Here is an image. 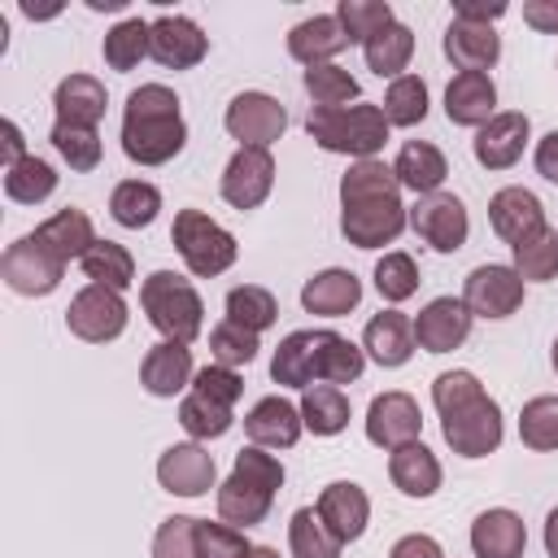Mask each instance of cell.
Here are the masks:
<instances>
[{
  "instance_id": "cell-1",
  "label": "cell",
  "mask_w": 558,
  "mask_h": 558,
  "mask_svg": "<svg viewBox=\"0 0 558 558\" xmlns=\"http://www.w3.org/2000/svg\"><path fill=\"white\" fill-rule=\"evenodd\" d=\"M410 227L401 183L388 161L366 157L340 174V231L353 248H384Z\"/></svg>"
},
{
  "instance_id": "cell-2",
  "label": "cell",
  "mask_w": 558,
  "mask_h": 558,
  "mask_svg": "<svg viewBox=\"0 0 558 558\" xmlns=\"http://www.w3.org/2000/svg\"><path fill=\"white\" fill-rule=\"evenodd\" d=\"M432 401L440 414V436L458 458H488L501 449L506 423L501 405L484 392L471 371H445L432 379Z\"/></svg>"
},
{
  "instance_id": "cell-3",
  "label": "cell",
  "mask_w": 558,
  "mask_h": 558,
  "mask_svg": "<svg viewBox=\"0 0 558 558\" xmlns=\"http://www.w3.org/2000/svg\"><path fill=\"white\" fill-rule=\"evenodd\" d=\"M187 122L166 83H140L122 109V153L135 166H166L183 153Z\"/></svg>"
},
{
  "instance_id": "cell-4",
  "label": "cell",
  "mask_w": 558,
  "mask_h": 558,
  "mask_svg": "<svg viewBox=\"0 0 558 558\" xmlns=\"http://www.w3.org/2000/svg\"><path fill=\"white\" fill-rule=\"evenodd\" d=\"M279 488H283V462L262 445H248L235 453L231 475L218 484V519L231 527H253L270 514Z\"/></svg>"
},
{
  "instance_id": "cell-5",
  "label": "cell",
  "mask_w": 558,
  "mask_h": 558,
  "mask_svg": "<svg viewBox=\"0 0 558 558\" xmlns=\"http://www.w3.org/2000/svg\"><path fill=\"white\" fill-rule=\"evenodd\" d=\"M305 131L318 148L353 157V161H366L388 144V118L379 105H366V100L340 105V109H310Z\"/></svg>"
},
{
  "instance_id": "cell-6",
  "label": "cell",
  "mask_w": 558,
  "mask_h": 558,
  "mask_svg": "<svg viewBox=\"0 0 558 558\" xmlns=\"http://www.w3.org/2000/svg\"><path fill=\"white\" fill-rule=\"evenodd\" d=\"M140 305L153 323V331H161V340H179L192 344L205 327V301L192 288V279L174 275V270H153L140 283Z\"/></svg>"
},
{
  "instance_id": "cell-7",
  "label": "cell",
  "mask_w": 558,
  "mask_h": 558,
  "mask_svg": "<svg viewBox=\"0 0 558 558\" xmlns=\"http://www.w3.org/2000/svg\"><path fill=\"white\" fill-rule=\"evenodd\" d=\"M170 240H174L187 275H196V279H214V275L231 270V262L240 253L235 235L227 227H218L205 209H179L174 227H170Z\"/></svg>"
},
{
  "instance_id": "cell-8",
  "label": "cell",
  "mask_w": 558,
  "mask_h": 558,
  "mask_svg": "<svg viewBox=\"0 0 558 558\" xmlns=\"http://www.w3.org/2000/svg\"><path fill=\"white\" fill-rule=\"evenodd\" d=\"M126 301L122 292L113 288H100V283H87L70 296V310H65V327L70 336L87 340V344H109L126 331Z\"/></svg>"
},
{
  "instance_id": "cell-9",
  "label": "cell",
  "mask_w": 558,
  "mask_h": 558,
  "mask_svg": "<svg viewBox=\"0 0 558 558\" xmlns=\"http://www.w3.org/2000/svg\"><path fill=\"white\" fill-rule=\"evenodd\" d=\"M61 275H65V262L52 257L35 235H22V240H13L0 253V279L17 296H48V292H57Z\"/></svg>"
},
{
  "instance_id": "cell-10",
  "label": "cell",
  "mask_w": 558,
  "mask_h": 558,
  "mask_svg": "<svg viewBox=\"0 0 558 558\" xmlns=\"http://www.w3.org/2000/svg\"><path fill=\"white\" fill-rule=\"evenodd\" d=\"M222 126L231 140H240V148H270L288 131V109L270 92H240L231 96Z\"/></svg>"
},
{
  "instance_id": "cell-11",
  "label": "cell",
  "mask_w": 558,
  "mask_h": 558,
  "mask_svg": "<svg viewBox=\"0 0 558 558\" xmlns=\"http://www.w3.org/2000/svg\"><path fill=\"white\" fill-rule=\"evenodd\" d=\"M410 227L414 235L436 248V253H458L471 235V218H466V205L453 196V192H432V196H418V205L410 209Z\"/></svg>"
},
{
  "instance_id": "cell-12",
  "label": "cell",
  "mask_w": 558,
  "mask_h": 558,
  "mask_svg": "<svg viewBox=\"0 0 558 558\" xmlns=\"http://www.w3.org/2000/svg\"><path fill=\"white\" fill-rule=\"evenodd\" d=\"M462 301L475 318H510L523 305V279L514 275V266L501 262H484L466 275L462 283Z\"/></svg>"
},
{
  "instance_id": "cell-13",
  "label": "cell",
  "mask_w": 558,
  "mask_h": 558,
  "mask_svg": "<svg viewBox=\"0 0 558 558\" xmlns=\"http://www.w3.org/2000/svg\"><path fill=\"white\" fill-rule=\"evenodd\" d=\"M157 484L174 497H205L218 484V462L201 440H183L170 445L157 458Z\"/></svg>"
},
{
  "instance_id": "cell-14",
  "label": "cell",
  "mask_w": 558,
  "mask_h": 558,
  "mask_svg": "<svg viewBox=\"0 0 558 558\" xmlns=\"http://www.w3.org/2000/svg\"><path fill=\"white\" fill-rule=\"evenodd\" d=\"M275 187V157L270 148H235L227 170H222V201L231 209H257Z\"/></svg>"
},
{
  "instance_id": "cell-15",
  "label": "cell",
  "mask_w": 558,
  "mask_h": 558,
  "mask_svg": "<svg viewBox=\"0 0 558 558\" xmlns=\"http://www.w3.org/2000/svg\"><path fill=\"white\" fill-rule=\"evenodd\" d=\"M418 432H423V410H418V401L410 392L392 388V392H379L371 401V410H366V440L371 445L392 453V449L418 440Z\"/></svg>"
},
{
  "instance_id": "cell-16",
  "label": "cell",
  "mask_w": 558,
  "mask_h": 558,
  "mask_svg": "<svg viewBox=\"0 0 558 558\" xmlns=\"http://www.w3.org/2000/svg\"><path fill=\"white\" fill-rule=\"evenodd\" d=\"M471 310L462 296H436L414 318V344L423 353H453L471 336Z\"/></svg>"
},
{
  "instance_id": "cell-17",
  "label": "cell",
  "mask_w": 558,
  "mask_h": 558,
  "mask_svg": "<svg viewBox=\"0 0 558 558\" xmlns=\"http://www.w3.org/2000/svg\"><path fill=\"white\" fill-rule=\"evenodd\" d=\"M527 135H532V122H527V113H519V109H506V113L488 118V122L475 131V140H471V153H475V161H480L484 170H510V166L523 157V148H527Z\"/></svg>"
},
{
  "instance_id": "cell-18",
  "label": "cell",
  "mask_w": 558,
  "mask_h": 558,
  "mask_svg": "<svg viewBox=\"0 0 558 558\" xmlns=\"http://www.w3.org/2000/svg\"><path fill=\"white\" fill-rule=\"evenodd\" d=\"M209 52V35L183 17V13H161L153 17V61L166 70H192Z\"/></svg>"
},
{
  "instance_id": "cell-19",
  "label": "cell",
  "mask_w": 558,
  "mask_h": 558,
  "mask_svg": "<svg viewBox=\"0 0 558 558\" xmlns=\"http://www.w3.org/2000/svg\"><path fill=\"white\" fill-rule=\"evenodd\" d=\"M318 519L336 532V541L340 545H349V541H357L362 532H366V523H371V497H366V488L362 484H353V480H331L323 493H318Z\"/></svg>"
},
{
  "instance_id": "cell-20",
  "label": "cell",
  "mask_w": 558,
  "mask_h": 558,
  "mask_svg": "<svg viewBox=\"0 0 558 558\" xmlns=\"http://www.w3.org/2000/svg\"><path fill=\"white\" fill-rule=\"evenodd\" d=\"M445 118L453 126H484L488 118H497V87L488 74L480 70H458L445 87Z\"/></svg>"
},
{
  "instance_id": "cell-21",
  "label": "cell",
  "mask_w": 558,
  "mask_h": 558,
  "mask_svg": "<svg viewBox=\"0 0 558 558\" xmlns=\"http://www.w3.org/2000/svg\"><path fill=\"white\" fill-rule=\"evenodd\" d=\"M192 379H196L192 349L179 340H157L140 362V384L153 397H179L183 388H192Z\"/></svg>"
},
{
  "instance_id": "cell-22",
  "label": "cell",
  "mask_w": 558,
  "mask_h": 558,
  "mask_svg": "<svg viewBox=\"0 0 558 558\" xmlns=\"http://www.w3.org/2000/svg\"><path fill=\"white\" fill-rule=\"evenodd\" d=\"M357 301H362V279L344 266H327L301 283V305L305 314L318 318H344L349 310H357Z\"/></svg>"
},
{
  "instance_id": "cell-23",
  "label": "cell",
  "mask_w": 558,
  "mask_h": 558,
  "mask_svg": "<svg viewBox=\"0 0 558 558\" xmlns=\"http://www.w3.org/2000/svg\"><path fill=\"white\" fill-rule=\"evenodd\" d=\"M414 318H405L401 310H379L366 331H362V353L375 362V366H405L410 353H414Z\"/></svg>"
},
{
  "instance_id": "cell-24",
  "label": "cell",
  "mask_w": 558,
  "mask_h": 558,
  "mask_svg": "<svg viewBox=\"0 0 558 558\" xmlns=\"http://www.w3.org/2000/svg\"><path fill=\"white\" fill-rule=\"evenodd\" d=\"M244 432L253 445L262 449H292L305 432L301 423V405H292L288 397H262L248 414H244Z\"/></svg>"
},
{
  "instance_id": "cell-25",
  "label": "cell",
  "mask_w": 558,
  "mask_h": 558,
  "mask_svg": "<svg viewBox=\"0 0 558 558\" xmlns=\"http://www.w3.org/2000/svg\"><path fill=\"white\" fill-rule=\"evenodd\" d=\"M488 227L506 240V244H519L523 235H532L536 227H545V209H541V196L510 183L501 192H493L488 201Z\"/></svg>"
},
{
  "instance_id": "cell-26",
  "label": "cell",
  "mask_w": 558,
  "mask_h": 558,
  "mask_svg": "<svg viewBox=\"0 0 558 558\" xmlns=\"http://www.w3.org/2000/svg\"><path fill=\"white\" fill-rule=\"evenodd\" d=\"M388 480H392L397 493H405L414 501H427L440 488L445 471H440V458L423 440H410V445H401V449L388 453Z\"/></svg>"
},
{
  "instance_id": "cell-27",
  "label": "cell",
  "mask_w": 558,
  "mask_h": 558,
  "mask_svg": "<svg viewBox=\"0 0 558 558\" xmlns=\"http://www.w3.org/2000/svg\"><path fill=\"white\" fill-rule=\"evenodd\" d=\"M527 549V527L514 510L493 506L484 514H475L471 523V554L475 558H523Z\"/></svg>"
},
{
  "instance_id": "cell-28",
  "label": "cell",
  "mask_w": 558,
  "mask_h": 558,
  "mask_svg": "<svg viewBox=\"0 0 558 558\" xmlns=\"http://www.w3.org/2000/svg\"><path fill=\"white\" fill-rule=\"evenodd\" d=\"M344 48H349V35H344L336 13H314V17H305V22H296L288 31V52L305 70L310 65H331V57L344 52Z\"/></svg>"
},
{
  "instance_id": "cell-29",
  "label": "cell",
  "mask_w": 558,
  "mask_h": 558,
  "mask_svg": "<svg viewBox=\"0 0 558 558\" xmlns=\"http://www.w3.org/2000/svg\"><path fill=\"white\" fill-rule=\"evenodd\" d=\"M445 57L458 65V70H480L488 74L501 57V39L493 26L484 22H466V17H453L445 26Z\"/></svg>"
},
{
  "instance_id": "cell-30",
  "label": "cell",
  "mask_w": 558,
  "mask_h": 558,
  "mask_svg": "<svg viewBox=\"0 0 558 558\" xmlns=\"http://www.w3.org/2000/svg\"><path fill=\"white\" fill-rule=\"evenodd\" d=\"M31 235H35L52 257H61L65 266H70V262H83L87 248L96 244V227H92V218H87L83 209H74V205H65V209H57L52 218H44Z\"/></svg>"
},
{
  "instance_id": "cell-31",
  "label": "cell",
  "mask_w": 558,
  "mask_h": 558,
  "mask_svg": "<svg viewBox=\"0 0 558 558\" xmlns=\"http://www.w3.org/2000/svg\"><path fill=\"white\" fill-rule=\"evenodd\" d=\"M366 371V353L362 344H353L349 336L331 331V327H314V384H353Z\"/></svg>"
},
{
  "instance_id": "cell-32",
  "label": "cell",
  "mask_w": 558,
  "mask_h": 558,
  "mask_svg": "<svg viewBox=\"0 0 558 558\" xmlns=\"http://www.w3.org/2000/svg\"><path fill=\"white\" fill-rule=\"evenodd\" d=\"M105 105H109V92H105V83L92 78V74H70V78H61L57 92H52L57 122H65V126H92V131H96V122L105 118Z\"/></svg>"
},
{
  "instance_id": "cell-33",
  "label": "cell",
  "mask_w": 558,
  "mask_h": 558,
  "mask_svg": "<svg viewBox=\"0 0 558 558\" xmlns=\"http://www.w3.org/2000/svg\"><path fill=\"white\" fill-rule=\"evenodd\" d=\"M392 174H397V183H401L405 192L432 196V192H440V183H445V174H449V161H445V153H440L436 144H427V140H405L401 153H397V161H392Z\"/></svg>"
},
{
  "instance_id": "cell-34",
  "label": "cell",
  "mask_w": 558,
  "mask_h": 558,
  "mask_svg": "<svg viewBox=\"0 0 558 558\" xmlns=\"http://www.w3.org/2000/svg\"><path fill=\"white\" fill-rule=\"evenodd\" d=\"M510 266L523 283H549L558 279V227H536L532 235H523L519 244H510Z\"/></svg>"
},
{
  "instance_id": "cell-35",
  "label": "cell",
  "mask_w": 558,
  "mask_h": 558,
  "mask_svg": "<svg viewBox=\"0 0 558 558\" xmlns=\"http://www.w3.org/2000/svg\"><path fill=\"white\" fill-rule=\"evenodd\" d=\"M100 57H105V65L118 70V74L135 70L144 57H153V22H144V17H122L118 26L105 31Z\"/></svg>"
},
{
  "instance_id": "cell-36",
  "label": "cell",
  "mask_w": 558,
  "mask_h": 558,
  "mask_svg": "<svg viewBox=\"0 0 558 558\" xmlns=\"http://www.w3.org/2000/svg\"><path fill=\"white\" fill-rule=\"evenodd\" d=\"M270 379L279 388H310L314 384V327L288 331L270 357Z\"/></svg>"
},
{
  "instance_id": "cell-37",
  "label": "cell",
  "mask_w": 558,
  "mask_h": 558,
  "mask_svg": "<svg viewBox=\"0 0 558 558\" xmlns=\"http://www.w3.org/2000/svg\"><path fill=\"white\" fill-rule=\"evenodd\" d=\"M362 57H366V70L379 74V78H401L410 57H414V31L405 22H392L384 26L379 35H371L362 44Z\"/></svg>"
},
{
  "instance_id": "cell-38",
  "label": "cell",
  "mask_w": 558,
  "mask_h": 558,
  "mask_svg": "<svg viewBox=\"0 0 558 558\" xmlns=\"http://www.w3.org/2000/svg\"><path fill=\"white\" fill-rule=\"evenodd\" d=\"M301 423L314 436H340L349 427V397L336 384H310L301 392Z\"/></svg>"
},
{
  "instance_id": "cell-39",
  "label": "cell",
  "mask_w": 558,
  "mask_h": 558,
  "mask_svg": "<svg viewBox=\"0 0 558 558\" xmlns=\"http://www.w3.org/2000/svg\"><path fill=\"white\" fill-rule=\"evenodd\" d=\"M157 209H161V192H157L148 179H122V183L109 192V214H113V222L126 227V231L148 227V222L157 218Z\"/></svg>"
},
{
  "instance_id": "cell-40",
  "label": "cell",
  "mask_w": 558,
  "mask_h": 558,
  "mask_svg": "<svg viewBox=\"0 0 558 558\" xmlns=\"http://www.w3.org/2000/svg\"><path fill=\"white\" fill-rule=\"evenodd\" d=\"M288 549H292V558H340V541H336V532L318 519V510L314 506H301V510H292V519H288Z\"/></svg>"
},
{
  "instance_id": "cell-41",
  "label": "cell",
  "mask_w": 558,
  "mask_h": 558,
  "mask_svg": "<svg viewBox=\"0 0 558 558\" xmlns=\"http://www.w3.org/2000/svg\"><path fill=\"white\" fill-rule=\"evenodd\" d=\"M78 266H83V275H87L92 283L113 288V292H126V288L135 283V257H131L122 244H113V240H96Z\"/></svg>"
},
{
  "instance_id": "cell-42",
  "label": "cell",
  "mask_w": 558,
  "mask_h": 558,
  "mask_svg": "<svg viewBox=\"0 0 558 558\" xmlns=\"http://www.w3.org/2000/svg\"><path fill=\"white\" fill-rule=\"evenodd\" d=\"M57 192V170L44 157H22L17 166H4V196L17 205H39Z\"/></svg>"
},
{
  "instance_id": "cell-43",
  "label": "cell",
  "mask_w": 558,
  "mask_h": 558,
  "mask_svg": "<svg viewBox=\"0 0 558 558\" xmlns=\"http://www.w3.org/2000/svg\"><path fill=\"white\" fill-rule=\"evenodd\" d=\"M231 423H235V410L231 405H218V401H209V397H201L192 388L183 392V401H179V427L192 440H218V436L231 432Z\"/></svg>"
},
{
  "instance_id": "cell-44",
  "label": "cell",
  "mask_w": 558,
  "mask_h": 558,
  "mask_svg": "<svg viewBox=\"0 0 558 558\" xmlns=\"http://www.w3.org/2000/svg\"><path fill=\"white\" fill-rule=\"evenodd\" d=\"M519 440L532 453H554L558 449V397L541 392L519 410Z\"/></svg>"
},
{
  "instance_id": "cell-45",
  "label": "cell",
  "mask_w": 558,
  "mask_h": 558,
  "mask_svg": "<svg viewBox=\"0 0 558 558\" xmlns=\"http://www.w3.org/2000/svg\"><path fill=\"white\" fill-rule=\"evenodd\" d=\"M388 126H418L427 118V83L418 74H401L388 83L384 100H379Z\"/></svg>"
},
{
  "instance_id": "cell-46",
  "label": "cell",
  "mask_w": 558,
  "mask_h": 558,
  "mask_svg": "<svg viewBox=\"0 0 558 558\" xmlns=\"http://www.w3.org/2000/svg\"><path fill=\"white\" fill-rule=\"evenodd\" d=\"M227 318L262 336L266 327H275V318H279V301H275V292H270V288L240 283V288H231V292H227Z\"/></svg>"
},
{
  "instance_id": "cell-47",
  "label": "cell",
  "mask_w": 558,
  "mask_h": 558,
  "mask_svg": "<svg viewBox=\"0 0 558 558\" xmlns=\"http://www.w3.org/2000/svg\"><path fill=\"white\" fill-rule=\"evenodd\" d=\"M305 92H310V100H314V109H340V105H349V100H357V78L344 70V65H310L305 70Z\"/></svg>"
},
{
  "instance_id": "cell-48",
  "label": "cell",
  "mask_w": 558,
  "mask_h": 558,
  "mask_svg": "<svg viewBox=\"0 0 558 558\" xmlns=\"http://www.w3.org/2000/svg\"><path fill=\"white\" fill-rule=\"evenodd\" d=\"M375 292H379L388 305L410 301V296L418 292V266H414V257L401 253V248L384 253V257L375 262Z\"/></svg>"
},
{
  "instance_id": "cell-49",
  "label": "cell",
  "mask_w": 558,
  "mask_h": 558,
  "mask_svg": "<svg viewBox=\"0 0 558 558\" xmlns=\"http://www.w3.org/2000/svg\"><path fill=\"white\" fill-rule=\"evenodd\" d=\"M336 17H340L349 44H366L371 35H379L384 26L397 22L388 0H340V4H336Z\"/></svg>"
},
{
  "instance_id": "cell-50",
  "label": "cell",
  "mask_w": 558,
  "mask_h": 558,
  "mask_svg": "<svg viewBox=\"0 0 558 558\" xmlns=\"http://www.w3.org/2000/svg\"><path fill=\"white\" fill-rule=\"evenodd\" d=\"M48 140H52V148L61 153V161H65L70 170L87 174V170L100 166V135H96L92 126H65V122H52Z\"/></svg>"
},
{
  "instance_id": "cell-51",
  "label": "cell",
  "mask_w": 558,
  "mask_h": 558,
  "mask_svg": "<svg viewBox=\"0 0 558 558\" xmlns=\"http://www.w3.org/2000/svg\"><path fill=\"white\" fill-rule=\"evenodd\" d=\"M257 349H262V340H257V331H248V327H240V323H231V318H222L214 331H209V353H214V362L218 366H248L253 357H257Z\"/></svg>"
},
{
  "instance_id": "cell-52",
  "label": "cell",
  "mask_w": 558,
  "mask_h": 558,
  "mask_svg": "<svg viewBox=\"0 0 558 558\" xmlns=\"http://www.w3.org/2000/svg\"><path fill=\"white\" fill-rule=\"evenodd\" d=\"M248 554H253V545L244 541L240 527L209 523V519L196 523V558H248Z\"/></svg>"
},
{
  "instance_id": "cell-53",
  "label": "cell",
  "mask_w": 558,
  "mask_h": 558,
  "mask_svg": "<svg viewBox=\"0 0 558 558\" xmlns=\"http://www.w3.org/2000/svg\"><path fill=\"white\" fill-rule=\"evenodd\" d=\"M196 523L192 514H170L161 519L153 536V558H196Z\"/></svg>"
},
{
  "instance_id": "cell-54",
  "label": "cell",
  "mask_w": 558,
  "mask_h": 558,
  "mask_svg": "<svg viewBox=\"0 0 558 558\" xmlns=\"http://www.w3.org/2000/svg\"><path fill=\"white\" fill-rule=\"evenodd\" d=\"M192 392H201V397H209V401H218V405H231L235 410V401H240V392H244V379H240V371H231V366H201L196 371V379H192Z\"/></svg>"
},
{
  "instance_id": "cell-55",
  "label": "cell",
  "mask_w": 558,
  "mask_h": 558,
  "mask_svg": "<svg viewBox=\"0 0 558 558\" xmlns=\"http://www.w3.org/2000/svg\"><path fill=\"white\" fill-rule=\"evenodd\" d=\"M388 558H445V549H440L436 536H427V532H410V536H401V541L388 549Z\"/></svg>"
},
{
  "instance_id": "cell-56",
  "label": "cell",
  "mask_w": 558,
  "mask_h": 558,
  "mask_svg": "<svg viewBox=\"0 0 558 558\" xmlns=\"http://www.w3.org/2000/svg\"><path fill=\"white\" fill-rule=\"evenodd\" d=\"M523 22L541 35H558V0H523Z\"/></svg>"
},
{
  "instance_id": "cell-57",
  "label": "cell",
  "mask_w": 558,
  "mask_h": 558,
  "mask_svg": "<svg viewBox=\"0 0 558 558\" xmlns=\"http://www.w3.org/2000/svg\"><path fill=\"white\" fill-rule=\"evenodd\" d=\"M506 9H510L506 0H493V4H488V0H458V4H453V17H466V22H484V26H493L497 17H506Z\"/></svg>"
},
{
  "instance_id": "cell-58",
  "label": "cell",
  "mask_w": 558,
  "mask_h": 558,
  "mask_svg": "<svg viewBox=\"0 0 558 558\" xmlns=\"http://www.w3.org/2000/svg\"><path fill=\"white\" fill-rule=\"evenodd\" d=\"M532 161H536V174H541V179L558 183V131H549V135H541V140H536Z\"/></svg>"
},
{
  "instance_id": "cell-59",
  "label": "cell",
  "mask_w": 558,
  "mask_h": 558,
  "mask_svg": "<svg viewBox=\"0 0 558 558\" xmlns=\"http://www.w3.org/2000/svg\"><path fill=\"white\" fill-rule=\"evenodd\" d=\"M0 131H4V166H17L22 157H31V153H26V140H22V126H17L13 118H4Z\"/></svg>"
},
{
  "instance_id": "cell-60",
  "label": "cell",
  "mask_w": 558,
  "mask_h": 558,
  "mask_svg": "<svg viewBox=\"0 0 558 558\" xmlns=\"http://www.w3.org/2000/svg\"><path fill=\"white\" fill-rule=\"evenodd\" d=\"M545 554L558 558V506L545 514Z\"/></svg>"
},
{
  "instance_id": "cell-61",
  "label": "cell",
  "mask_w": 558,
  "mask_h": 558,
  "mask_svg": "<svg viewBox=\"0 0 558 558\" xmlns=\"http://www.w3.org/2000/svg\"><path fill=\"white\" fill-rule=\"evenodd\" d=\"M126 0H87V9H122Z\"/></svg>"
},
{
  "instance_id": "cell-62",
  "label": "cell",
  "mask_w": 558,
  "mask_h": 558,
  "mask_svg": "<svg viewBox=\"0 0 558 558\" xmlns=\"http://www.w3.org/2000/svg\"><path fill=\"white\" fill-rule=\"evenodd\" d=\"M248 558H279V549H270V545H253Z\"/></svg>"
},
{
  "instance_id": "cell-63",
  "label": "cell",
  "mask_w": 558,
  "mask_h": 558,
  "mask_svg": "<svg viewBox=\"0 0 558 558\" xmlns=\"http://www.w3.org/2000/svg\"><path fill=\"white\" fill-rule=\"evenodd\" d=\"M549 362H554V371H558V336H554V353H549Z\"/></svg>"
}]
</instances>
